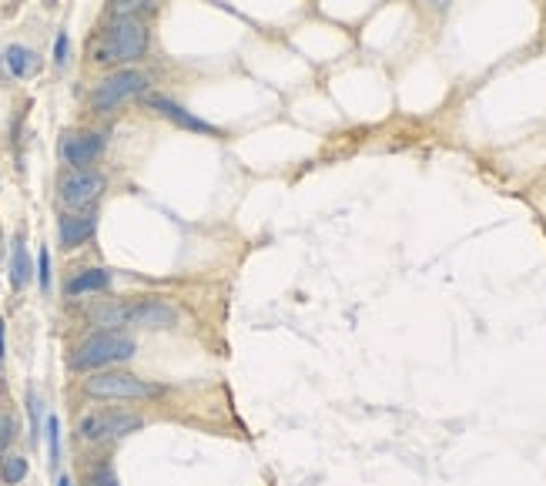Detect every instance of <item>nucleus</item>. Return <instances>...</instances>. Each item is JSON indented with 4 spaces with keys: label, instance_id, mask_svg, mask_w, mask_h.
<instances>
[{
    "label": "nucleus",
    "instance_id": "obj_20",
    "mask_svg": "<svg viewBox=\"0 0 546 486\" xmlns=\"http://www.w3.org/2000/svg\"><path fill=\"white\" fill-rule=\"evenodd\" d=\"M38 282L44 292L51 289V252H48V248H40V256H38Z\"/></svg>",
    "mask_w": 546,
    "mask_h": 486
},
{
    "label": "nucleus",
    "instance_id": "obj_13",
    "mask_svg": "<svg viewBox=\"0 0 546 486\" xmlns=\"http://www.w3.org/2000/svg\"><path fill=\"white\" fill-rule=\"evenodd\" d=\"M4 65H7V71H11L13 77H27L38 67V57L27 51V48H21V44H11V48L4 51Z\"/></svg>",
    "mask_w": 546,
    "mask_h": 486
},
{
    "label": "nucleus",
    "instance_id": "obj_2",
    "mask_svg": "<svg viewBox=\"0 0 546 486\" xmlns=\"http://www.w3.org/2000/svg\"><path fill=\"white\" fill-rule=\"evenodd\" d=\"M134 356V339L117 329H101V333L88 335L84 343H77L67 366L74 372H98V369H111V366H121Z\"/></svg>",
    "mask_w": 546,
    "mask_h": 486
},
{
    "label": "nucleus",
    "instance_id": "obj_19",
    "mask_svg": "<svg viewBox=\"0 0 546 486\" xmlns=\"http://www.w3.org/2000/svg\"><path fill=\"white\" fill-rule=\"evenodd\" d=\"M27 410H30V439H40V399L38 393H27Z\"/></svg>",
    "mask_w": 546,
    "mask_h": 486
},
{
    "label": "nucleus",
    "instance_id": "obj_10",
    "mask_svg": "<svg viewBox=\"0 0 546 486\" xmlns=\"http://www.w3.org/2000/svg\"><path fill=\"white\" fill-rule=\"evenodd\" d=\"M175 322V312L165 302H138L127 306V322L125 325H138V329H168Z\"/></svg>",
    "mask_w": 546,
    "mask_h": 486
},
{
    "label": "nucleus",
    "instance_id": "obj_11",
    "mask_svg": "<svg viewBox=\"0 0 546 486\" xmlns=\"http://www.w3.org/2000/svg\"><path fill=\"white\" fill-rule=\"evenodd\" d=\"M108 285H111V272L108 269H81L74 279H67L64 292H67V299H81V295L104 292Z\"/></svg>",
    "mask_w": 546,
    "mask_h": 486
},
{
    "label": "nucleus",
    "instance_id": "obj_7",
    "mask_svg": "<svg viewBox=\"0 0 546 486\" xmlns=\"http://www.w3.org/2000/svg\"><path fill=\"white\" fill-rule=\"evenodd\" d=\"M104 154V135L98 131H67L61 138V161L67 168H91Z\"/></svg>",
    "mask_w": 546,
    "mask_h": 486
},
{
    "label": "nucleus",
    "instance_id": "obj_21",
    "mask_svg": "<svg viewBox=\"0 0 546 486\" xmlns=\"http://www.w3.org/2000/svg\"><path fill=\"white\" fill-rule=\"evenodd\" d=\"M54 65L64 67L67 65V34H57V40H54Z\"/></svg>",
    "mask_w": 546,
    "mask_h": 486
},
{
    "label": "nucleus",
    "instance_id": "obj_5",
    "mask_svg": "<svg viewBox=\"0 0 546 486\" xmlns=\"http://www.w3.org/2000/svg\"><path fill=\"white\" fill-rule=\"evenodd\" d=\"M144 420L138 412H125V410H91L77 420V439L88 443V447H108V443H117L125 439L127 433L141 430Z\"/></svg>",
    "mask_w": 546,
    "mask_h": 486
},
{
    "label": "nucleus",
    "instance_id": "obj_9",
    "mask_svg": "<svg viewBox=\"0 0 546 486\" xmlns=\"http://www.w3.org/2000/svg\"><path fill=\"white\" fill-rule=\"evenodd\" d=\"M94 231H98L94 208H88V212H64L57 218V239H61L64 248H81L84 242L94 239Z\"/></svg>",
    "mask_w": 546,
    "mask_h": 486
},
{
    "label": "nucleus",
    "instance_id": "obj_1",
    "mask_svg": "<svg viewBox=\"0 0 546 486\" xmlns=\"http://www.w3.org/2000/svg\"><path fill=\"white\" fill-rule=\"evenodd\" d=\"M144 54H148V27L134 17H125V21H111L91 40L88 57L101 67H127L138 65Z\"/></svg>",
    "mask_w": 546,
    "mask_h": 486
},
{
    "label": "nucleus",
    "instance_id": "obj_17",
    "mask_svg": "<svg viewBox=\"0 0 546 486\" xmlns=\"http://www.w3.org/2000/svg\"><path fill=\"white\" fill-rule=\"evenodd\" d=\"M48 453H51V463L57 466V460H61V420L57 416H48Z\"/></svg>",
    "mask_w": 546,
    "mask_h": 486
},
{
    "label": "nucleus",
    "instance_id": "obj_22",
    "mask_svg": "<svg viewBox=\"0 0 546 486\" xmlns=\"http://www.w3.org/2000/svg\"><path fill=\"white\" fill-rule=\"evenodd\" d=\"M7 356V343H4V322H0V362Z\"/></svg>",
    "mask_w": 546,
    "mask_h": 486
},
{
    "label": "nucleus",
    "instance_id": "obj_18",
    "mask_svg": "<svg viewBox=\"0 0 546 486\" xmlns=\"http://www.w3.org/2000/svg\"><path fill=\"white\" fill-rule=\"evenodd\" d=\"M88 486H121L117 483V476H115V466H111V463H101L98 470H91Z\"/></svg>",
    "mask_w": 546,
    "mask_h": 486
},
{
    "label": "nucleus",
    "instance_id": "obj_12",
    "mask_svg": "<svg viewBox=\"0 0 546 486\" xmlns=\"http://www.w3.org/2000/svg\"><path fill=\"white\" fill-rule=\"evenodd\" d=\"M161 0H108V17L111 21H125V17H134L141 21V13L158 11Z\"/></svg>",
    "mask_w": 546,
    "mask_h": 486
},
{
    "label": "nucleus",
    "instance_id": "obj_15",
    "mask_svg": "<svg viewBox=\"0 0 546 486\" xmlns=\"http://www.w3.org/2000/svg\"><path fill=\"white\" fill-rule=\"evenodd\" d=\"M0 476H4V483L7 486H17L27 476V460L24 456H17V453H4V460H0Z\"/></svg>",
    "mask_w": 546,
    "mask_h": 486
},
{
    "label": "nucleus",
    "instance_id": "obj_14",
    "mask_svg": "<svg viewBox=\"0 0 546 486\" xmlns=\"http://www.w3.org/2000/svg\"><path fill=\"white\" fill-rule=\"evenodd\" d=\"M27 282H30V258H27L24 239H17L11 252V285L13 289H24Z\"/></svg>",
    "mask_w": 546,
    "mask_h": 486
},
{
    "label": "nucleus",
    "instance_id": "obj_16",
    "mask_svg": "<svg viewBox=\"0 0 546 486\" xmlns=\"http://www.w3.org/2000/svg\"><path fill=\"white\" fill-rule=\"evenodd\" d=\"M13 436H17V420H13L11 410L0 406V453H7V447L13 443Z\"/></svg>",
    "mask_w": 546,
    "mask_h": 486
},
{
    "label": "nucleus",
    "instance_id": "obj_4",
    "mask_svg": "<svg viewBox=\"0 0 546 486\" xmlns=\"http://www.w3.org/2000/svg\"><path fill=\"white\" fill-rule=\"evenodd\" d=\"M152 88V77L134 67H117L115 74H108L104 81H98V88L91 91V111L94 115H111L121 104L141 98L144 91Z\"/></svg>",
    "mask_w": 546,
    "mask_h": 486
},
{
    "label": "nucleus",
    "instance_id": "obj_23",
    "mask_svg": "<svg viewBox=\"0 0 546 486\" xmlns=\"http://www.w3.org/2000/svg\"><path fill=\"white\" fill-rule=\"evenodd\" d=\"M57 486H71V480H67V476H61V480H57Z\"/></svg>",
    "mask_w": 546,
    "mask_h": 486
},
{
    "label": "nucleus",
    "instance_id": "obj_6",
    "mask_svg": "<svg viewBox=\"0 0 546 486\" xmlns=\"http://www.w3.org/2000/svg\"><path fill=\"white\" fill-rule=\"evenodd\" d=\"M108 181L101 171L94 168H64V175L57 178V202L67 212H88L98 205V198L104 195Z\"/></svg>",
    "mask_w": 546,
    "mask_h": 486
},
{
    "label": "nucleus",
    "instance_id": "obj_3",
    "mask_svg": "<svg viewBox=\"0 0 546 486\" xmlns=\"http://www.w3.org/2000/svg\"><path fill=\"white\" fill-rule=\"evenodd\" d=\"M81 393L91 399H121V403H134V399H158L165 389L158 383L141 379L134 372L98 369V372H88V379L81 383Z\"/></svg>",
    "mask_w": 546,
    "mask_h": 486
},
{
    "label": "nucleus",
    "instance_id": "obj_8",
    "mask_svg": "<svg viewBox=\"0 0 546 486\" xmlns=\"http://www.w3.org/2000/svg\"><path fill=\"white\" fill-rule=\"evenodd\" d=\"M144 104H148L152 111H158L161 117H168L171 125H178V128L195 131V135H212V138H221V131H218L212 121L191 115L188 108H181L178 101H171V98H165V94H148V98H144Z\"/></svg>",
    "mask_w": 546,
    "mask_h": 486
}]
</instances>
